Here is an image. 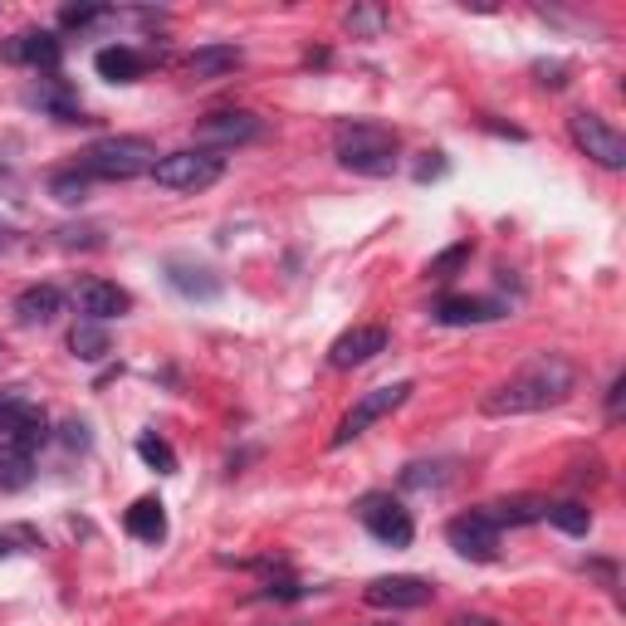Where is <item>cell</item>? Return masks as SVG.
Segmentation results:
<instances>
[{
  "mask_svg": "<svg viewBox=\"0 0 626 626\" xmlns=\"http://www.w3.org/2000/svg\"><path fill=\"white\" fill-rule=\"evenodd\" d=\"M578 387V367L563 352H538L519 367L514 377H505L495 391L480 397V411L485 416H534V411H548V407H563Z\"/></svg>",
  "mask_w": 626,
  "mask_h": 626,
  "instance_id": "cell-1",
  "label": "cell"
},
{
  "mask_svg": "<svg viewBox=\"0 0 626 626\" xmlns=\"http://www.w3.org/2000/svg\"><path fill=\"white\" fill-rule=\"evenodd\" d=\"M338 167L358 177H391L397 171V138L382 122H342L334 138Z\"/></svg>",
  "mask_w": 626,
  "mask_h": 626,
  "instance_id": "cell-2",
  "label": "cell"
},
{
  "mask_svg": "<svg viewBox=\"0 0 626 626\" xmlns=\"http://www.w3.org/2000/svg\"><path fill=\"white\" fill-rule=\"evenodd\" d=\"M157 167V147L132 132H113V138H98L79 152V171L83 177H103V181H132L142 171Z\"/></svg>",
  "mask_w": 626,
  "mask_h": 626,
  "instance_id": "cell-3",
  "label": "cell"
},
{
  "mask_svg": "<svg viewBox=\"0 0 626 626\" xmlns=\"http://www.w3.org/2000/svg\"><path fill=\"white\" fill-rule=\"evenodd\" d=\"M220 177H226V157L206 152V147H181V152L157 157V167H152V181L167 191H206Z\"/></svg>",
  "mask_w": 626,
  "mask_h": 626,
  "instance_id": "cell-4",
  "label": "cell"
},
{
  "mask_svg": "<svg viewBox=\"0 0 626 626\" xmlns=\"http://www.w3.org/2000/svg\"><path fill=\"white\" fill-rule=\"evenodd\" d=\"M411 382H387V387H372V391H362L358 401H352L348 407V416H342L338 421V431L328 436V446L334 450H342V446H352V440H358L367 426H377L382 421V416H391L397 407H407V397H411Z\"/></svg>",
  "mask_w": 626,
  "mask_h": 626,
  "instance_id": "cell-5",
  "label": "cell"
},
{
  "mask_svg": "<svg viewBox=\"0 0 626 626\" xmlns=\"http://www.w3.org/2000/svg\"><path fill=\"white\" fill-rule=\"evenodd\" d=\"M568 138H573V147H578L583 157H593L603 171H622L626 167V138L612 122L603 118V113H573L568 118Z\"/></svg>",
  "mask_w": 626,
  "mask_h": 626,
  "instance_id": "cell-6",
  "label": "cell"
},
{
  "mask_svg": "<svg viewBox=\"0 0 626 626\" xmlns=\"http://www.w3.org/2000/svg\"><path fill=\"white\" fill-rule=\"evenodd\" d=\"M358 519H362V529L377 538V544H387V548H407L411 538H416V524H411V514L401 509V499H391L382 495V489H372V495H362L358 505Z\"/></svg>",
  "mask_w": 626,
  "mask_h": 626,
  "instance_id": "cell-7",
  "label": "cell"
},
{
  "mask_svg": "<svg viewBox=\"0 0 626 626\" xmlns=\"http://www.w3.org/2000/svg\"><path fill=\"white\" fill-rule=\"evenodd\" d=\"M446 538L460 558H475V563H495L499 558V524L489 519L485 509H470L460 519L446 524Z\"/></svg>",
  "mask_w": 626,
  "mask_h": 626,
  "instance_id": "cell-8",
  "label": "cell"
},
{
  "mask_svg": "<svg viewBox=\"0 0 626 626\" xmlns=\"http://www.w3.org/2000/svg\"><path fill=\"white\" fill-rule=\"evenodd\" d=\"M436 597V587L426 578H411V573H391V578H372L362 587V603L367 607H382V612H416Z\"/></svg>",
  "mask_w": 626,
  "mask_h": 626,
  "instance_id": "cell-9",
  "label": "cell"
},
{
  "mask_svg": "<svg viewBox=\"0 0 626 626\" xmlns=\"http://www.w3.org/2000/svg\"><path fill=\"white\" fill-rule=\"evenodd\" d=\"M260 138V118L245 113V108H226V113H211L196 122V147L206 152H226V147H245Z\"/></svg>",
  "mask_w": 626,
  "mask_h": 626,
  "instance_id": "cell-10",
  "label": "cell"
},
{
  "mask_svg": "<svg viewBox=\"0 0 626 626\" xmlns=\"http://www.w3.org/2000/svg\"><path fill=\"white\" fill-rule=\"evenodd\" d=\"M167 285L181 294V299H196V304H216L226 285H220V275L211 265H196L187 255H171L167 260Z\"/></svg>",
  "mask_w": 626,
  "mask_h": 626,
  "instance_id": "cell-11",
  "label": "cell"
},
{
  "mask_svg": "<svg viewBox=\"0 0 626 626\" xmlns=\"http://www.w3.org/2000/svg\"><path fill=\"white\" fill-rule=\"evenodd\" d=\"M509 304L499 299H475V294H446V299L431 309V318L440 328H475V324H495V318H505Z\"/></svg>",
  "mask_w": 626,
  "mask_h": 626,
  "instance_id": "cell-12",
  "label": "cell"
},
{
  "mask_svg": "<svg viewBox=\"0 0 626 626\" xmlns=\"http://www.w3.org/2000/svg\"><path fill=\"white\" fill-rule=\"evenodd\" d=\"M377 352H387V328L382 324H358L328 348V362H334L338 372H352V367L372 362Z\"/></svg>",
  "mask_w": 626,
  "mask_h": 626,
  "instance_id": "cell-13",
  "label": "cell"
},
{
  "mask_svg": "<svg viewBox=\"0 0 626 626\" xmlns=\"http://www.w3.org/2000/svg\"><path fill=\"white\" fill-rule=\"evenodd\" d=\"M0 59H6V64H30V69L54 73L59 59H64V44H59L49 30H24V34H16V40L0 44Z\"/></svg>",
  "mask_w": 626,
  "mask_h": 626,
  "instance_id": "cell-14",
  "label": "cell"
},
{
  "mask_svg": "<svg viewBox=\"0 0 626 626\" xmlns=\"http://www.w3.org/2000/svg\"><path fill=\"white\" fill-rule=\"evenodd\" d=\"M73 299H79V309L89 314L93 324H108V318H122L132 309V294L118 289V285H108V279H83Z\"/></svg>",
  "mask_w": 626,
  "mask_h": 626,
  "instance_id": "cell-15",
  "label": "cell"
},
{
  "mask_svg": "<svg viewBox=\"0 0 626 626\" xmlns=\"http://www.w3.org/2000/svg\"><path fill=\"white\" fill-rule=\"evenodd\" d=\"M59 309H64V294H59L54 285H30V289H20V299H16V318L24 328L54 324Z\"/></svg>",
  "mask_w": 626,
  "mask_h": 626,
  "instance_id": "cell-16",
  "label": "cell"
},
{
  "mask_svg": "<svg viewBox=\"0 0 626 626\" xmlns=\"http://www.w3.org/2000/svg\"><path fill=\"white\" fill-rule=\"evenodd\" d=\"M122 529L138 538V544H162L167 538V505L162 499H152V495H142L138 505L122 514Z\"/></svg>",
  "mask_w": 626,
  "mask_h": 626,
  "instance_id": "cell-17",
  "label": "cell"
},
{
  "mask_svg": "<svg viewBox=\"0 0 626 626\" xmlns=\"http://www.w3.org/2000/svg\"><path fill=\"white\" fill-rule=\"evenodd\" d=\"M230 69H240V49L236 44H201V49H191V54H187V73L196 83L226 79Z\"/></svg>",
  "mask_w": 626,
  "mask_h": 626,
  "instance_id": "cell-18",
  "label": "cell"
},
{
  "mask_svg": "<svg viewBox=\"0 0 626 626\" xmlns=\"http://www.w3.org/2000/svg\"><path fill=\"white\" fill-rule=\"evenodd\" d=\"M93 69L103 73L108 83H138V79H142V69H147V59H142L132 44H108V49H98Z\"/></svg>",
  "mask_w": 626,
  "mask_h": 626,
  "instance_id": "cell-19",
  "label": "cell"
},
{
  "mask_svg": "<svg viewBox=\"0 0 626 626\" xmlns=\"http://www.w3.org/2000/svg\"><path fill=\"white\" fill-rule=\"evenodd\" d=\"M544 509H548V499H538V495H514V499H499V505H489L485 514L499 524V529H524V524H538L544 519Z\"/></svg>",
  "mask_w": 626,
  "mask_h": 626,
  "instance_id": "cell-20",
  "label": "cell"
},
{
  "mask_svg": "<svg viewBox=\"0 0 626 626\" xmlns=\"http://www.w3.org/2000/svg\"><path fill=\"white\" fill-rule=\"evenodd\" d=\"M34 480V450L16 446V440H0V489H24Z\"/></svg>",
  "mask_w": 626,
  "mask_h": 626,
  "instance_id": "cell-21",
  "label": "cell"
},
{
  "mask_svg": "<svg viewBox=\"0 0 626 626\" xmlns=\"http://www.w3.org/2000/svg\"><path fill=\"white\" fill-rule=\"evenodd\" d=\"M69 348H73V358H79V362H103L108 352H113V338H108V328H103V324L83 318V324H73Z\"/></svg>",
  "mask_w": 626,
  "mask_h": 626,
  "instance_id": "cell-22",
  "label": "cell"
},
{
  "mask_svg": "<svg viewBox=\"0 0 626 626\" xmlns=\"http://www.w3.org/2000/svg\"><path fill=\"white\" fill-rule=\"evenodd\" d=\"M30 103H34V108H44V113H54L59 122H89V118L79 113V103H73V93H69L59 79H44L40 89L30 93Z\"/></svg>",
  "mask_w": 626,
  "mask_h": 626,
  "instance_id": "cell-23",
  "label": "cell"
},
{
  "mask_svg": "<svg viewBox=\"0 0 626 626\" xmlns=\"http://www.w3.org/2000/svg\"><path fill=\"white\" fill-rule=\"evenodd\" d=\"M544 519L554 524V529L573 534V538H587V529H593V509L578 505V499H563V505H548Z\"/></svg>",
  "mask_w": 626,
  "mask_h": 626,
  "instance_id": "cell-24",
  "label": "cell"
},
{
  "mask_svg": "<svg viewBox=\"0 0 626 626\" xmlns=\"http://www.w3.org/2000/svg\"><path fill=\"white\" fill-rule=\"evenodd\" d=\"M401 485L407 489H440L450 485V460H416L401 470Z\"/></svg>",
  "mask_w": 626,
  "mask_h": 626,
  "instance_id": "cell-25",
  "label": "cell"
},
{
  "mask_svg": "<svg viewBox=\"0 0 626 626\" xmlns=\"http://www.w3.org/2000/svg\"><path fill=\"white\" fill-rule=\"evenodd\" d=\"M138 456H142V465L147 470H157V475H177V450L167 446L162 436H138Z\"/></svg>",
  "mask_w": 626,
  "mask_h": 626,
  "instance_id": "cell-26",
  "label": "cell"
},
{
  "mask_svg": "<svg viewBox=\"0 0 626 626\" xmlns=\"http://www.w3.org/2000/svg\"><path fill=\"white\" fill-rule=\"evenodd\" d=\"M89 181L83 171H59V177H49V196H54L59 206H83L89 201Z\"/></svg>",
  "mask_w": 626,
  "mask_h": 626,
  "instance_id": "cell-27",
  "label": "cell"
},
{
  "mask_svg": "<svg viewBox=\"0 0 626 626\" xmlns=\"http://www.w3.org/2000/svg\"><path fill=\"white\" fill-rule=\"evenodd\" d=\"M465 260H470V240H460V245H450V250H440L431 265H426V275L431 279H456L460 269H465Z\"/></svg>",
  "mask_w": 626,
  "mask_h": 626,
  "instance_id": "cell-28",
  "label": "cell"
},
{
  "mask_svg": "<svg viewBox=\"0 0 626 626\" xmlns=\"http://www.w3.org/2000/svg\"><path fill=\"white\" fill-rule=\"evenodd\" d=\"M30 416V401L20 397V391H0V440L16 436V426Z\"/></svg>",
  "mask_w": 626,
  "mask_h": 626,
  "instance_id": "cell-29",
  "label": "cell"
},
{
  "mask_svg": "<svg viewBox=\"0 0 626 626\" xmlns=\"http://www.w3.org/2000/svg\"><path fill=\"white\" fill-rule=\"evenodd\" d=\"M34 548H44L40 544V534L34 529H0V558H16V554H34Z\"/></svg>",
  "mask_w": 626,
  "mask_h": 626,
  "instance_id": "cell-30",
  "label": "cell"
},
{
  "mask_svg": "<svg viewBox=\"0 0 626 626\" xmlns=\"http://www.w3.org/2000/svg\"><path fill=\"white\" fill-rule=\"evenodd\" d=\"M103 16H108V6H64L59 10V24H64V30H83V24H93Z\"/></svg>",
  "mask_w": 626,
  "mask_h": 626,
  "instance_id": "cell-31",
  "label": "cell"
},
{
  "mask_svg": "<svg viewBox=\"0 0 626 626\" xmlns=\"http://www.w3.org/2000/svg\"><path fill=\"white\" fill-rule=\"evenodd\" d=\"M382 24H387L382 10H367V6H362V10H348V30H352V34H367V40H372Z\"/></svg>",
  "mask_w": 626,
  "mask_h": 626,
  "instance_id": "cell-32",
  "label": "cell"
},
{
  "mask_svg": "<svg viewBox=\"0 0 626 626\" xmlns=\"http://www.w3.org/2000/svg\"><path fill=\"white\" fill-rule=\"evenodd\" d=\"M568 64H534V79H538V89H563L568 83Z\"/></svg>",
  "mask_w": 626,
  "mask_h": 626,
  "instance_id": "cell-33",
  "label": "cell"
},
{
  "mask_svg": "<svg viewBox=\"0 0 626 626\" xmlns=\"http://www.w3.org/2000/svg\"><path fill=\"white\" fill-rule=\"evenodd\" d=\"M59 245H69V250H73V245H83V250H93V245H103V240H98V230L93 226H64V230H59Z\"/></svg>",
  "mask_w": 626,
  "mask_h": 626,
  "instance_id": "cell-34",
  "label": "cell"
},
{
  "mask_svg": "<svg viewBox=\"0 0 626 626\" xmlns=\"http://www.w3.org/2000/svg\"><path fill=\"white\" fill-rule=\"evenodd\" d=\"M255 597H260V603H294V597H304V587L285 578V583H269L265 593H255Z\"/></svg>",
  "mask_w": 626,
  "mask_h": 626,
  "instance_id": "cell-35",
  "label": "cell"
},
{
  "mask_svg": "<svg viewBox=\"0 0 626 626\" xmlns=\"http://www.w3.org/2000/svg\"><path fill=\"white\" fill-rule=\"evenodd\" d=\"M622 397H626V372H617L607 387V421H622Z\"/></svg>",
  "mask_w": 626,
  "mask_h": 626,
  "instance_id": "cell-36",
  "label": "cell"
},
{
  "mask_svg": "<svg viewBox=\"0 0 626 626\" xmlns=\"http://www.w3.org/2000/svg\"><path fill=\"white\" fill-rule=\"evenodd\" d=\"M446 157L440 152H426V162H416V181H436V177H446Z\"/></svg>",
  "mask_w": 626,
  "mask_h": 626,
  "instance_id": "cell-37",
  "label": "cell"
},
{
  "mask_svg": "<svg viewBox=\"0 0 626 626\" xmlns=\"http://www.w3.org/2000/svg\"><path fill=\"white\" fill-rule=\"evenodd\" d=\"M485 128H489V132H499V138H514V142H524V138H529V132H524V128H509V122H495V118H485Z\"/></svg>",
  "mask_w": 626,
  "mask_h": 626,
  "instance_id": "cell-38",
  "label": "cell"
},
{
  "mask_svg": "<svg viewBox=\"0 0 626 626\" xmlns=\"http://www.w3.org/2000/svg\"><path fill=\"white\" fill-rule=\"evenodd\" d=\"M64 431H69V436H64L69 446H89V426H83V421H69Z\"/></svg>",
  "mask_w": 626,
  "mask_h": 626,
  "instance_id": "cell-39",
  "label": "cell"
},
{
  "mask_svg": "<svg viewBox=\"0 0 626 626\" xmlns=\"http://www.w3.org/2000/svg\"><path fill=\"white\" fill-rule=\"evenodd\" d=\"M450 626H489V622H480V617H456Z\"/></svg>",
  "mask_w": 626,
  "mask_h": 626,
  "instance_id": "cell-40",
  "label": "cell"
},
{
  "mask_svg": "<svg viewBox=\"0 0 626 626\" xmlns=\"http://www.w3.org/2000/svg\"><path fill=\"white\" fill-rule=\"evenodd\" d=\"M367 626H397V622H367Z\"/></svg>",
  "mask_w": 626,
  "mask_h": 626,
  "instance_id": "cell-41",
  "label": "cell"
}]
</instances>
